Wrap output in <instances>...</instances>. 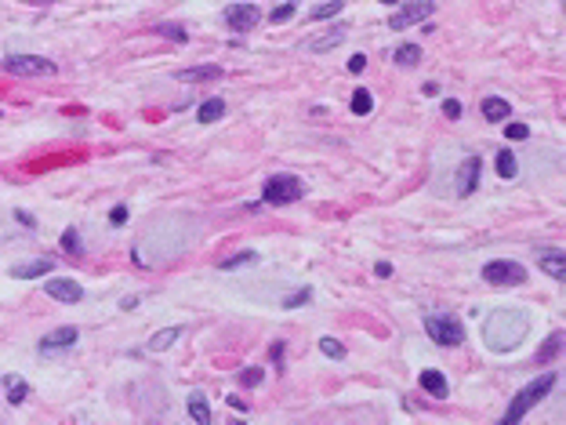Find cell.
Listing matches in <instances>:
<instances>
[{
	"label": "cell",
	"instance_id": "obj_1",
	"mask_svg": "<svg viewBox=\"0 0 566 425\" xmlns=\"http://www.w3.org/2000/svg\"><path fill=\"white\" fill-rule=\"evenodd\" d=\"M526 327H530V320H526V312H519V309H501V312H494V317L487 320V342H490V349H515V345L523 342Z\"/></svg>",
	"mask_w": 566,
	"mask_h": 425
},
{
	"label": "cell",
	"instance_id": "obj_2",
	"mask_svg": "<svg viewBox=\"0 0 566 425\" xmlns=\"http://www.w3.org/2000/svg\"><path fill=\"white\" fill-rule=\"evenodd\" d=\"M552 385H556V371H544L541 378H533L526 389L515 392V400L508 403V411H505V425H515V422H519L533 403H541V397H548V392H552Z\"/></svg>",
	"mask_w": 566,
	"mask_h": 425
},
{
	"label": "cell",
	"instance_id": "obj_3",
	"mask_svg": "<svg viewBox=\"0 0 566 425\" xmlns=\"http://www.w3.org/2000/svg\"><path fill=\"white\" fill-rule=\"evenodd\" d=\"M301 193H305V185H301L298 175H272L265 182V189H262V200L272 203V208H283V203L301 200Z\"/></svg>",
	"mask_w": 566,
	"mask_h": 425
},
{
	"label": "cell",
	"instance_id": "obj_4",
	"mask_svg": "<svg viewBox=\"0 0 566 425\" xmlns=\"http://www.w3.org/2000/svg\"><path fill=\"white\" fill-rule=\"evenodd\" d=\"M4 69L15 73V76H55L58 66L51 58H40V55H8Z\"/></svg>",
	"mask_w": 566,
	"mask_h": 425
},
{
	"label": "cell",
	"instance_id": "obj_5",
	"mask_svg": "<svg viewBox=\"0 0 566 425\" xmlns=\"http://www.w3.org/2000/svg\"><path fill=\"white\" fill-rule=\"evenodd\" d=\"M425 331L435 345H461L465 342V327L458 317H425Z\"/></svg>",
	"mask_w": 566,
	"mask_h": 425
},
{
	"label": "cell",
	"instance_id": "obj_6",
	"mask_svg": "<svg viewBox=\"0 0 566 425\" xmlns=\"http://www.w3.org/2000/svg\"><path fill=\"white\" fill-rule=\"evenodd\" d=\"M483 280L494 283V288H515V283H526V269L519 262H487L483 265Z\"/></svg>",
	"mask_w": 566,
	"mask_h": 425
},
{
	"label": "cell",
	"instance_id": "obj_7",
	"mask_svg": "<svg viewBox=\"0 0 566 425\" xmlns=\"http://www.w3.org/2000/svg\"><path fill=\"white\" fill-rule=\"evenodd\" d=\"M258 22H262V11H258L254 4H233V8H225V26L236 29V33H247V29H254Z\"/></svg>",
	"mask_w": 566,
	"mask_h": 425
},
{
	"label": "cell",
	"instance_id": "obj_8",
	"mask_svg": "<svg viewBox=\"0 0 566 425\" xmlns=\"http://www.w3.org/2000/svg\"><path fill=\"white\" fill-rule=\"evenodd\" d=\"M432 11H435L432 0H417V4L399 8V11L392 15V19H389V26H392V29H407V26H414V22H425Z\"/></svg>",
	"mask_w": 566,
	"mask_h": 425
},
{
	"label": "cell",
	"instance_id": "obj_9",
	"mask_svg": "<svg viewBox=\"0 0 566 425\" xmlns=\"http://www.w3.org/2000/svg\"><path fill=\"white\" fill-rule=\"evenodd\" d=\"M479 171H483V160L472 153V156H465L461 167H458V197H472L476 193V185H479Z\"/></svg>",
	"mask_w": 566,
	"mask_h": 425
},
{
	"label": "cell",
	"instance_id": "obj_10",
	"mask_svg": "<svg viewBox=\"0 0 566 425\" xmlns=\"http://www.w3.org/2000/svg\"><path fill=\"white\" fill-rule=\"evenodd\" d=\"M44 291L51 294L55 302H69V306H73V302H80V298H84V288H80L76 280H69V276H51V280L44 283Z\"/></svg>",
	"mask_w": 566,
	"mask_h": 425
},
{
	"label": "cell",
	"instance_id": "obj_11",
	"mask_svg": "<svg viewBox=\"0 0 566 425\" xmlns=\"http://www.w3.org/2000/svg\"><path fill=\"white\" fill-rule=\"evenodd\" d=\"M345 37H349V29L345 26H334V29H327V33H316V37L305 40V51H331V47H338Z\"/></svg>",
	"mask_w": 566,
	"mask_h": 425
},
{
	"label": "cell",
	"instance_id": "obj_12",
	"mask_svg": "<svg viewBox=\"0 0 566 425\" xmlns=\"http://www.w3.org/2000/svg\"><path fill=\"white\" fill-rule=\"evenodd\" d=\"M80 338V331L76 327H58L51 331L47 338H40V353H55V349H69V345Z\"/></svg>",
	"mask_w": 566,
	"mask_h": 425
},
{
	"label": "cell",
	"instance_id": "obj_13",
	"mask_svg": "<svg viewBox=\"0 0 566 425\" xmlns=\"http://www.w3.org/2000/svg\"><path fill=\"white\" fill-rule=\"evenodd\" d=\"M51 273V258H37V262H19L11 265V276L15 280H37V276H47Z\"/></svg>",
	"mask_w": 566,
	"mask_h": 425
},
{
	"label": "cell",
	"instance_id": "obj_14",
	"mask_svg": "<svg viewBox=\"0 0 566 425\" xmlns=\"http://www.w3.org/2000/svg\"><path fill=\"white\" fill-rule=\"evenodd\" d=\"M538 262H541V269H544L548 276L563 283V276H566V258H563V251H541Z\"/></svg>",
	"mask_w": 566,
	"mask_h": 425
},
{
	"label": "cell",
	"instance_id": "obj_15",
	"mask_svg": "<svg viewBox=\"0 0 566 425\" xmlns=\"http://www.w3.org/2000/svg\"><path fill=\"white\" fill-rule=\"evenodd\" d=\"M222 76V66H189V69H182L178 73V81H185V84H203V81H218Z\"/></svg>",
	"mask_w": 566,
	"mask_h": 425
},
{
	"label": "cell",
	"instance_id": "obj_16",
	"mask_svg": "<svg viewBox=\"0 0 566 425\" xmlns=\"http://www.w3.org/2000/svg\"><path fill=\"white\" fill-rule=\"evenodd\" d=\"M422 389L428 392V397H435V400H447V392H450L447 378L440 371H422Z\"/></svg>",
	"mask_w": 566,
	"mask_h": 425
},
{
	"label": "cell",
	"instance_id": "obj_17",
	"mask_svg": "<svg viewBox=\"0 0 566 425\" xmlns=\"http://www.w3.org/2000/svg\"><path fill=\"white\" fill-rule=\"evenodd\" d=\"M483 117H487L490 124L508 120V117H512V106H508L505 99H497V94H490V99H483Z\"/></svg>",
	"mask_w": 566,
	"mask_h": 425
},
{
	"label": "cell",
	"instance_id": "obj_18",
	"mask_svg": "<svg viewBox=\"0 0 566 425\" xmlns=\"http://www.w3.org/2000/svg\"><path fill=\"white\" fill-rule=\"evenodd\" d=\"M178 338H182V327H164V331H156V335L149 338V353H164V349H171Z\"/></svg>",
	"mask_w": 566,
	"mask_h": 425
},
{
	"label": "cell",
	"instance_id": "obj_19",
	"mask_svg": "<svg viewBox=\"0 0 566 425\" xmlns=\"http://www.w3.org/2000/svg\"><path fill=\"white\" fill-rule=\"evenodd\" d=\"M392 58H396L399 69H414L417 62H422V47H417V44H403V47H396Z\"/></svg>",
	"mask_w": 566,
	"mask_h": 425
},
{
	"label": "cell",
	"instance_id": "obj_20",
	"mask_svg": "<svg viewBox=\"0 0 566 425\" xmlns=\"http://www.w3.org/2000/svg\"><path fill=\"white\" fill-rule=\"evenodd\" d=\"M225 117V102L222 99H207L200 109H197V120L200 124H215V120H222Z\"/></svg>",
	"mask_w": 566,
	"mask_h": 425
},
{
	"label": "cell",
	"instance_id": "obj_21",
	"mask_svg": "<svg viewBox=\"0 0 566 425\" xmlns=\"http://www.w3.org/2000/svg\"><path fill=\"white\" fill-rule=\"evenodd\" d=\"M4 389H8V403H26V397H29V385L22 382V378H15V374H8L4 378Z\"/></svg>",
	"mask_w": 566,
	"mask_h": 425
},
{
	"label": "cell",
	"instance_id": "obj_22",
	"mask_svg": "<svg viewBox=\"0 0 566 425\" xmlns=\"http://www.w3.org/2000/svg\"><path fill=\"white\" fill-rule=\"evenodd\" d=\"M370 109H374V94H370L367 88H356V94H352V113L356 117H367Z\"/></svg>",
	"mask_w": 566,
	"mask_h": 425
},
{
	"label": "cell",
	"instance_id": "obj_23",
	"mask_svg": "<svg viewBox=\"0 0 566 425\" xmlns=\"http://www.w3.org/2000/svg\"><path fill=\"white\" fill-rule=\"evenodd\" d=\"M497 175L501 178H515V171H519V167H515V156H512V149H497Z\"/></svg>",
	"mask_w": 566,
	"mask_h": 425
},
{
	"label": "cell",
	"instance_id": "obj_24",
	"mask_svg": "<svg viewBox=\"0 0 566 425\" xmlns=\"http://www.w3.org/2000/svg\"><path fill=\"white\" fill-rule=\"evenodd\" d=\"M156 33L167 37V40H174V44H185V40H189L185 26H178V22H156Z\"/></svg>",
	"mask_w": 566,
	"mask_h": 425
},
{
	"label": "cell",
	"instance_id": "obj_25",
	"mask_svg": "<svg viewBox=\"0 0 566 425\" xmlns=\"http://www.w3.org/2000/svg\"><path fill=\"white\" fill-rule=\"evenodd\" d=\"M189 418H192V422H200V425L211 422V407H207L203 397H189Z\"/></svg>",
	"mask_w": 566,
	"mask_h": 425
},
{
	"label": "cell",
	"instance_id": "obj_26",
	"mask_svg": "<svg viewBox=\"0 0 566 425\" xmlns=\"http://www.w3.org/2000/svg\"><path fill=\"white\" fill-rule=\"evenodd\" d=\"M254 262H258V251H240L233 258H222L218 269H240V265H254Z\"/></svg>",
	"mask_w": 566,
	"mask_h": 425
},
{
	"label": "cell",
	"instance_id": "obj_27",
	"mask_svg": "<svg viewBox=\"0 0 566 425\" xmlns=\"http://www.w3.org/2000/svg\"><path fill=\"white\" fill-rule=\"evenodd\" d=\"M563 349V331H556V335H548V342H544V349L538 353V364H548L556 353Z\"/></svg>",
	"mask_w": 566,
	"mask_h": 425
},
{
	"label": "cell",
	"instance_id": "obj_28",
	"mask_svg": "<svg viewBox=\"0 0 566 425\" xmlns=\"http://www.w3.org/2000/svg\"><path fill=\"white\" fill-rule=\"evenodd\" d=\"M345 4H342V0H327V4H319V8H313V15H309V19L313 22H323V19H334V15L338 11H342Z\"/></svg>",
	"mask_w": 566,
	"mask_h": 425
},
{
	"label": "cell",
	"instance_id": "obj_29",
	"mask_svg": "<svg viewBox=\"0 0 566 425\" xmlns=\"http://www.w3.org/2000/svg\"><path fill=\"white\" fill-rule=\"evenodd\" d=\"M319 353L331 356V360H345V345L338 338H319Z\"/></svg>",
	"mask_w": 566,
	"mask_h": 425
},
{
	"label": "cell",
	"instance_id": "obj_30",
	"mask_svg": "<svg viewBox=\"0 0 566 425\" xmlns=\"http://www.w3.org/2000/svg\"><path fill=\"white\" fill-rule=\"evenodd\" d=\"M62 251H69V255H84V247H80V233L73 226L62 233Z\"/></svg>",
	"mask_w": 566,
	"mask_h": 425
},
{
	"label": "cell",
	"instance_id": "obj_31",
	"mask_svg": "<svg viewBox=\"0 0 566 425\" xmlns=\"http://www.w3.org/2000/svg\"><path fill=\"white\" fill-rule=\"evenodd\" d=\"M294 11H298V0H283L276 11H269V22H287Z\"/></svg>",
	"mask_w": 566,
	"mask_h": 425
},
{
	"label": "cell",
	"instance_id": "obj_32",
	"mask_svg": "<svg viewBox=\"0 0 566 425\" xmlns=\"http://www.w3.org/2000/svg\"><path fill=\"white\" fill-rule=\"evenodd\" d=\"M240 382L254 389V385H262V382H265V371H262V367H247L244 374H240Z\"/></svg>",
	"mask_w": 566,
	"mask_h": 425
},
{
	"label": "cell",
	"instance_id": "obj_33",
	"mask_svg": "<svg viewBox=\"0 0 566 425\" xmlns=\"http://www.w3.org/2000/svg\"><path fill=\"white\" fill-rule=\"evenodd\" d=\"M309 298H313V291H309V288H301L298 294H287V298H283V309H294V306H305V302H309Z\"/></svg>",
	"mask_w": 566,
	"mask_h": 425
},
{
	"label": "cell",
	"instance_id": "obj_34",
	"mask_svg": "<svg viewBox=\"0 0 566 425\" xmlns=\"http://www.w3.org/2000/svg\"><path fill=\"white\" fill-rule=\"evenodd\" d=\"M505 138L523 142V138H530V128H526V124H508V128H505Z\"/></svg>",
	"mask_w": 566,
	"mask_h": 425
},
{
	"label": "cell",
	"instance_id": "obj_35",
	"mask_svg": "<svg viewBox=\"0 0 566 425\" xmlns=\"http://www.w3.org/2000/svg\"><path fill=\"white\" fill-rule=\"evenodd\" d=\"M443 117L447 120H458L461 117V102L458 99H443Z\"/></svg>",
	"mask_w": 566,
	"mask_h": 425
},
{
	"label": "cell",
	"instance_id": "obj_36",
	"mask_svg": "<svg viewBox=\"0 0 566 425\" xmlns=\"http://www.w3.org/2000/svg\"><path fill=\"white\" fill-rule=\"evenodd\" d=\"M109 222H113V226H124V222H127V208H124V203H117V208L109 211Z\"/></svg>",
	"mask_w": 566,
	"mask_h": 425
},
{
	"label": "cell",
	"instance_id": "obj_37",
	"mask_svg": "<svg viewBox=\"0 0 566 425\" xmlns=\"http://www.w3.org/2000/svg\"><path fill=\"white\" fill-rule=\"evenodd\" d=\"M367 69V55H352L349 58V73H363Z\"/></svg>",
	"mask_w": 566,
	"mask_h": 425
},
{
	"label": "cell",
	"instance_id": "obj_38",
	"mask_svg": "<svg viewBox=\"0 0 566 425\" xmlns=\"http://www.w3.org/2000/svg\"><path fill=\"white\" fill-rule=\"evenodd\" d=\"M374 273H378L381 280H389V276H392V265H389V262H378V265H374Z\"/></svg>",
	"mask_w": 566,
	"mask_h": 425
},
{
	"label": "cell",
	"instance_id": "obj_39",
	"mask_svg": "<svg viewBox=\"0 0 566 425\" xmlns=\"http://www.w3.org/2000/svg\"><path fill=\"white\" fill-rule=\"evenodd\" d=\"M15 218H19L26 229H33V226H37V222H33V215H26V211H15Z\"/></svg>",
	"mask_w": 566,
	"mask_h": 425
},
{
	"label": "cell",
	"instance_id": "obj_40",
	"mask_svg": "<svg viewBox=\"0 0 566 425\" xmlns=\"http://www.w3.org/2000/svg\"><path fill=\"white\" fill-rule=\"evenodd\" d=\"M229 407H236V411H247V400H240V397H229Z\"/></svg>",
	"mask_w": 566,
	"mask_h": 425
},
{
	"label": "cell",
	"instance_id": "obj_41",
	"mask_svg": "<svg viewBox=\"0 0 566 425\" xmlns=\"http://www.w3.org/2000/svg\"><path fill=\"white\" fill-rule=\"evenodd\" d=\"M272 356H276V367H280V364H283V345H280V342L272 345Z\"/></svg>",
	"mask_w": 566,
	"mask_h": 425
},
{
	"label": "cell",
	"instance_id": "obj_42",
	"mask_svg": "<svg viewBox=\"0 0 566 425\" xmlns=\"http://www.w3.org/2000/svg\"><path fill=\"white\" fill-rule=\"evenodd\" d=\"M381 4H396V0H381Z\"/></svg>",
	"mask_w": 566,
	"mask_h": 425
}]
</instances>
